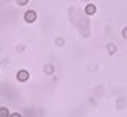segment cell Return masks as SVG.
I'll return each mask as SVG.
<instances>
[{"mask_svg":"<svg viewBox=\"0 0 127 117\" xmlns=\"http://www.w3.org/2000/svg\"><path fill=\"white\" fill-rule=\"evenodd\" d=\"M24 19H26V21H28V23H33L36 20V13L35 11H27L24 13Z\"/></svg>","mask_w":127,"mask_h":117,"instance_id":"1","label":"cell"},{"mask_svg":"<svg viewBox=\"0 0 127 117\" xmlns=\"http://www.w3.org/2000/svg\"><path fill=\"white\" fill-rule=\"evenodd\" d=\"M28 77H30V75L27 71H19V73H18V80L19 81H27Z\"/></svg>","mask_w":127,"mask_h":117,"instance_id":"2","label":"cell"},{"mask_svg":"<svg viewBox=\"0 0 127 117\" xmlns=\"http://www.w3.org/2000/svg\"><path fill=\"white\" fill-rule=\"evenodd\" d=\"M86 12H87V15H94V13L96 12V8H95L94 4H88L86 7Z\"/></svg>","mask_w":127,"mask_h":117,"instance_id":"3","label":"cell"},{"mask_svg":"<svg viewBox=\"0 0 127 117\" xmlns=\"http://www.w3.org/2000/svg\"><path fill=\"white\" fill-rule=\"evenodd\" d=\"M0 117H9L8 109L7 108H0Z\"/></svg>","mask_w":127,"mask_h":117,"instance_id":"4","label":"cell"},{"mask_svg":"<svg viewBox=\"0 0 127 117\" xmlns=\"http://www.w3.org/2000/svg\"><path fill=\"white\" fill-rule=\"evenodd\" d=\"M16 1H18V4H20V5H24L28 3V0H16Z\"/></svg>","mask_w":127,"mask_h":117,"instance_id":"5","label":"cell"},{"mask_svg":"<svg viewBox=\"0 0 127 117\" xmlns=\"http://www.w3.org/2000/svg\"><path fill=\"white\" fill-rule=\"evenodd\" d=\"M123 37H127V28L123 29Z\"/></svg>","mask_w":127,"mask_h":117,"instance_id":"6","label":"cell"},{"mask_svg":"<svg viewBox=\"0 0 127 117\" xmlns=\"http://www.w3.org/2000/svg\"><path fill=\"white\" fill-rule=\"evenodd\" d=\"M9 117H22V116H20L19 113H13V115H11V116H9Z\"/></svg>","mask_w":127,"mask_h":117,"instance_id":"7","label":"cell"}]
</instances>
